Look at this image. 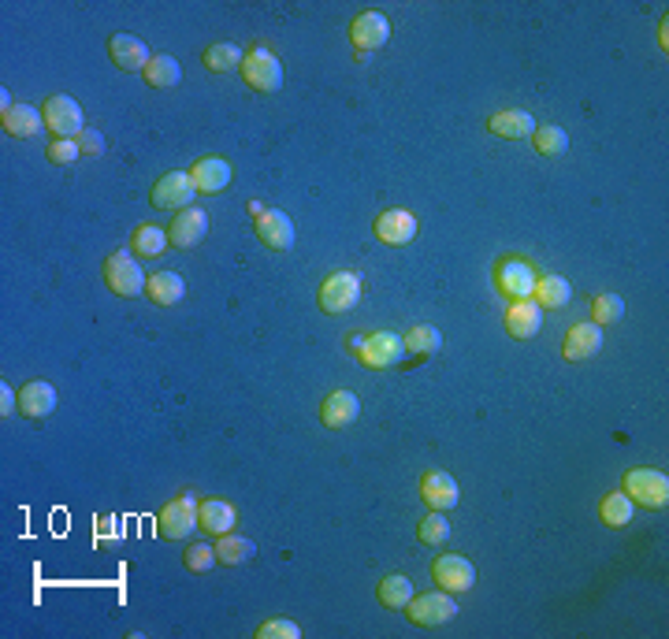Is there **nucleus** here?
I'll return each instance as SVG.
<instances>
[{"label": "nucleus", "instance_id": "nucleus-37", "mask_svg": "<svg viewBox=\"0 0 669 639\" xmlns=\"http://www.w3.org/2000/svg\"><path fill=\"white\" fill-rule=\"evenodd\" d=\"M417 539L424 547H443L446 539H450V524H446V517L439 509H432V513L417 524Z\"/></svg>", "mask_w": 669, "mask_h": 639}, {"label": "nucleus", "instance_id": "nucleus-30", "mask_svg": "<svg viewBox=\"0 0 669 639\" xmlns=\"http://www.w3.org/2000/svg\"><path fill=\"white\" fill-rule=\"evenodd\" d=\"M253 554H257V547H253L246 535L227 532L216 539V561L220 565H246V561H253Z\"/></svg>", "mask_w": 669, "mask_h": 639}, {"label": "nucleus", "instance_id": "nucleus-13", "mask_svg": "<svg viewBox=\"0 0 669 639\" xmlns=\"http://www.w3.org/2000/svg\"><path fill=\"white\" fill-rule=\"evenodd\" d=\"M417 487H420V498H424V506L439 509V513H446V509H454V506H458V498H461L458 480H454L450 472H443V469L424 472Z\"/></svg>", "mask_w": 669, "mask_h": 639}, {"label": "nucleus", "instance_id": "nucleus-22", "mask_svg": "<svg viewBox=\"0 0 669 639\" xmlns=\"http://www.w3.org/2000/svg\"><path fill=\"white\" fill-rule=\"evenodd\" d=\"M190 179H194L197 194H220L231 186V164L223 157H201L190 168Z\"/></svg>", "mask_w": 669, "mask_h": 639}, {"label": "nucleus", "instance_id": "nucleus-11", "mask_svg": "<svg viewBox=\"0 0 669 639\" xmlns=\"http://www.w3.org/2000/svg\"><path fill=\"white\" fill-rule=\"evenodd\" d=\"M432 580L435 587H443L450 595H461V591H469L476 584V569L469 558H461V554H439L432 561Z\"/></svg>", "mask_w": 669, "mask_h": 639}, {"label": "nucleus", "instance_id": "nucleus-24", "mask_svg": "<svg viewBox=\"0 0 669 639\" xmlns=\"http://www.w3.org/2000/svg\"><path fill=\"white\" fill-rule=\"evenodd\" d=\"M487 131L517 142V138H532L536 119H532V112H525V108H502V112H495V116L487 119Z\"/></svg>", "mask_w": 669, "mask_h": 639}, {"label": "nucleus", "instance_id": "nucleus-19", "mask_svg": "<svg viewBox=\"0 0 669 639\" xmlns=\"http://www.w3.org/2000/svg\"><path fill=\"white\" fill-rule=\"evenodd\" d=\"M539 331H543V309H539L536 301L532 298L510 301V309H506V335L510 339H536Z\"/></svg>", "mask_w": 669, "mask_h": 639}, {"label": "nucleus", "instance_id": "nucleus-15", "mask_svg": "<svg viewBox=\"0 0 669 639\" xmlns=\"http://www.w3.org/2000/svg\"><path fill=\"white\" fill-rule=\"evenodd\" d=\"M205 235H209V216H205V209H197V205L175 212V220L168 227V242L175 249H194Z\"/></svg>", "mask_w": 669, "mask_h": 639}, {"label": "nucleus", "instance_id": "nucleus-40", "mask_svg": "<svg viewBox=\"0 0 669 639\" xmlns=\"http://www.w3.org/2000/svg\"><path fill=\"white\" fill-rule=\"evenodd\" d=\"M257 636L261 639H302V628L294 625L290 617H272V621H264L257 628Z\"/></svg>", "mask_w": 669, "mask_h": 639}, {"label": "nucleus", "instance_id": "nucleus-3", "mask_svg": "<svg viewBox=\"0 0 669 639\" xmlns=\"http://www.w3.org/2000/svg\"><path fill=\"white\" fill-rule=\"evenodd\" d=\"M491 279H495V290H499L502 298L525 301V298H532V290H536L539 272L525 261V257L506 253V257H499V261H495V272H491Z\"/></svg>", "mask_w": 669, "mask_h": 639}, {"label": "nucleus", "instance_id": "nucleus-42", "mask_svg": "<svg viewBox=\"0 0 669 639\" xmlns=\"http://www.w3.org/2000/svg\"><path fill=\"white\" fill-rule=\"evenodd\" d=\"M15 409H19V394H12L8 391V383H4V387H0V413L8 417V413H15Z\"/></svg>", "mask_w": 669, "mask_h": 639}, {"label": "nucleus", "instance_id": "nucleus-10", "mask_svg": "<svg viewBox=\"0 0 669 639\" xmlns=\"http://www.w3.org/2000/svg\"><path fill=\"white\" fill-rule=\"evenodd\" d=\"M41 116H45V127H49L56 138H79V134L86 131L82 105L75 97H67V93H53V97L41 105Z\"/></svg>", "mask_w": 669, "mask_h": 639}, {"label": "nucleus", "instance_id": "nucleus-34", "mask_svg": "<svg viewBox=\"0 0 669 639\" xmlns=\"http://www.w3.org/2000/svg\"><path fill=\"white\" fill-rule=\"evenodd\" d=\"M532 149H536L539 157H562L565 149H569V134H565L562 127H554V123L536 127V131H532Z\"/></svg>", "mask_w": 669, "mask_h": 639}, {"label": "nucleus", "instance_id": "nucleus-36", "mask_svg": "<svg viewBox=\"0 0 669 639\" xmlns=\"http://www.w3.org/2000/svg\"><path fill=\"white\" fill-rule=\"evenodd\" d=\"M632 502L629 495H621V491H614V495H606L603 502H599V517H603L606 528H625V524L632 521Z\"/></svg>", "mask_w": 669, "mask_h": 639}, {"label": "nucleus", "instance_id": "nucleus-26", "mask_svg": "<svg viewBox=\"0 0 669 639\" xmlns=\"http://www.w3.org/2000/svg\"><path fill=\"white\" fill-rule=\"evenodd\" d=\"M145 298L153 301V305H160V309H168V305H179V301L186 298L183 275H175V272H153L149 279H145Z\"/></svg>", "mask_w": 669, "mask_h": 639}, {"label": "nucleus", "instance_id": "nucleus-29", "mask_svg": "<svg viewBox=\"0 0 669 639\" xmlns=\"http://www.w3.org/2000/svg\"><path fill=\"white\" fill-rule=\"evenodd\" d=\"M142 79L149 90H171L175 82L183 79V67H179V60L168 53H153V60L145 64Z\"/></svg>", "mask_w": 669, "mask_h": 639}, {"label": "nucleus", "instance_id": "nucleus-21", "mask_svg": "<svg viewBox=\"0 0 669 639\" xmlns=\"http://www.w3.org/2000/svg\"><path fill=\"white\" fill-rule=\"evenodd\" d=\"M361 413V402H357V394L350 391H331L324 402H320V420H324V428L331 431H342L350 428Z\"/></svg>", "mask_w": 669, "mask_h": 639}, {"label": "nucleus", "instance_id": "nucleus-41", "mask_svg": "<svg viewBox=\"0 0 669 639\" xmlns=\"http://www.w3.org/2000/svg\"><path fill=\"white\" fill-rule=\"evenodd\" d=\"M75 142H79L82 157H101V153H105V134L93 131V127H86V131H82Z\"/></svg>", "mask_w": 669, "mask_h": 639}, {"label": "nucleus", "instance_id": "nucleus-1", "mask_svg": "<svg viewBox=\"0 0 669 639\" xmlns=\"http://www.w3.org/2000/svg\"><path fill=\"white\" fill-rule=\"evenodd\" d=\"M346 346H350V353H354L361 365L376 368V372L398 365V361H402V353H406V346H402V335H394V331L350 335V339H346Z\"/></svg>", "mask_w": 669, "mask_h": 639}, {"label": "nucleus", "instance_id": "nucleus-35", "mask_svg": "<svg viewBox=\"0 0 669 639\" xmlns=\"http://www.w3.org/2000/svg\"><path fill=\"white\" fill-rule=\"evenodd\" d=\"M625 316V298L621 294H610V290H603V294H595L591 298V324H617Z\"/></svg>", "mask_w": 669, "mask_h": 639}, {"label": "nucleus", "instance_id": "nucleus-12", "mask_svg": "<svg viewBox=\"0 0 669 639\" xmlns=\"http://www.w3.org/2000/svg\"><path fill=\"white\" fill-rule=\"evenodd\" d=\"M253 231L261 238L268 249H276V253H287L294 246V223L283 209H264L261 216H253Z\"/></svg>", "mask_w": 669, "mask_h": 639}, {"label": "nucleus", "instance_id": "nucleus-27", "mask_svg": "<svg viewBox=\"0 0 669 639\" xmlns=\"http://www.w3.org/2000/svg\"><path fill=\"white\" fill-rule=\"evenodd\" d=\"M532 301H536L543 313H554V309H565L573 301V287L565 283L562 275H539L536 290H532Z\"/></svg>", "mask_w": 669, "mask_h": 639}, {"label": "nucleus", "instance_id": "nucleus-14", "mask_svg": "<svg viewBox=\"0 0 669 639\" xmlns=\"http://www.w3.org/2000/svg\"><path fill=\"white\" fill-rule=\"evenodd\" d=\"M372 235L380 238L383 246H409L417 238V220L406 209H383L372 223Z\"/></svg>", "mask_w": 669, "mask_h": 639}, {"label": "nucleus", "instance_id": "nucleus-18", "mask_svg": "<svg viewBox=\"0 0 669 639\" xmlns=\"http://www.w3.org/2000/svg\"><path fill=\"white\" fill-rule=\"evenodd\" d=\"M108 56H112V64L119 71H145V64L153 60L149 45L142 38H134V34H112L108 38Z\"/></svg>", "mask_w": 669, "mask_h": 639}, {"label": "nucleus", "instance_id": "nucleus-20", "mask_svg": "<svg viewBox=\"0 0 669 639\" xmlns=\"http://www.w3.org/2000/svg\"><path fill=\"white\" fill-rule=\"evenodd\" d=\"M197 528L205 535H227L235 528V506L227 498H201L197 502Z\"/></svg>", "mask_w": 669, "mask_h": 639}, {"label": "nucleus", "instance_id": "nucleus-5", "mask_svg": "<svg viewBox=\"0 0 669 639\" xmlns=\"http://www.w3.org/2000/svg\"><path fill=\"white\" fill-rule=\"evenodd\" d=\"M238 71H242V82L257 93L283 90V64H279V56L272 53V49H264V45H257V49H250V53L242 56V67H238Z\"/></svg>", "mask_w": 669, "mask_h": 639}, {"label": "nucleus", "instance_id": "nucleus-7", "mask_svg": "<svg viewBox=\"0 0 669 639\" xmlns=\"http://www.w3.org/2000/svg\"><path fill=\"white\" fill-rule=\"evenodd\" d=\"M197 528V498L186 491V495H175L171 502H164L157 513V535L160 539H186V535Z\"/></svg>", "mask_w": 669, "mask_h": 639}, {"label": "nucleus", "instance_id": "nucleus-38", "mask_svg": "<svg viewBox=\"0 0 669 639\" xmlns=\"http://www.w3.org/2000/svg\"><path fill=\"white\" fill-rule=\"evenodd\" d=\"M183 565H186V573H209V569L220 565V561H216V547H209V543H194V547L183 554Z\"/></svg>", "mask_w": 669, "mask_h": 639}, {"label": "nucleus", "instance_id": "nucleus-16", "mask_svg": "<svg viewBox=\"0 0 669 639\" xmlns=\"http://www.w3.org/2000/svg\"><path fill=\"white\" fill-rule=\"evenodd\" d=\"M387 38H391V23H387V15H380V12L354 15V23H350V41H354L357 53H372V49L387 45Z\"/></svg>", "mask_w": 669, "mask_h": 639}, {"label": "nucleus", "instance_id": "nucleus-28", "mask_svg": "<svg viewBox=\"0 0 669 639\" xmlns=\"http://www.w3.org/2000/svg\"><path fill=\"white\" fill-rule=\"evenodd\" d=\"M168 227H157V223H138L131 235V253L142 257V261H157L160 253L168 249Z\"/></svg>", "mask_w": 669, "mask_h": 639}, {"label": "nucleus", "instance_id": "nucleus-6", "mask_svg": "<svg viewBox=\"0 0 669 639\" xmlns=\"http://www.w3.org/2000/svg\"><path fill=\"white\" fill-rule=\"evenodd\" d=\"M316 301H320V309L328 316H339V313H350L357 301H361V275L357 272H331L320 290H316Z\"/></svg>", "mask_w": 669, "mask_h": 639}, {"label": "nucleus", "instance_id": "nucleus-33", "mask_svg": "<svg viewBox=\"0 0 669 639\" xmlns=\"http://www.w3.org/2000/svg\"><path fill=\"white\" fill-rule=\"evenodd\" d=\"M402 346H406L409 353H417V357H428V353L443 350V335H439L432 324H413L406 335H402Z\"/></svg>", "mask_w": 669, "mask_h": 639}, {"label": "nucleus", "instance_id": "nucleus-9", "mask_svg": "<svg viewBox=\"0 0 669 639\" xmlns=\"http://www.w3.org/2000/svg\"><path fill=\"white\" fill-rule=\"evenodd\" d=\"M197 197V186L190 179V171H164L153 190H149V205L153 209H190V201Z\"/></svg>", "mask_w": 669, "mask_h": 639}, {"label": "nucleus", "instance_id": "nucleus-25", "mask_svg": "<svg viewBox=\"0 0 669 639\" xmlns=\"http://www.w3.org/2000/svg\"><path fill=\"white\" fill-rule=\"evenodd\" d=\"M0 127H4V134H8V138L27 142V138H38V134H41V127H45V116H41L38 108H30V105H15V108H8V112L0 116Z\"/></svg>", "mask_w": 669, "mask_h": 639}, {"label": "nucleus", "instance_id": "nucleus-8", "mask_svg": "<svg viewBox=\"0 0 669 639\" xmlns=\"http://www.w3.org/2000/svg\"><path fill=\"white\" fill-rule=\"evenodd\" d=\"M406 617L417 628H435L446 625L450 617H458V599L450 591H424L406 602Z\"/></svg>", "mask_w": 669, "mask_h": 639}, {"label": "nucleus", "instance_id": "nucleus-2", "mask_svg": "<svg viewBox=\"0 0 669 639\" xmlns=\"http://www.w3.org/2000/svg\"><path fill=\"white\" fill-rule=\"evenodd\" d=\"M621 495H629L632 506L666 509L669 506V480L658 469H629L621 476Z\"/></svg>", "mask_w": 669, "mask_h": 639}, {"label": "nucleus", "instance_id": "nucleus-4", "mask_svg": "<svg viewBox=\"0 0 669 639\" xmlns=\"http://www.w3.org/2000/svg\"><path fill=\"white\" fill-rule=\"evenodd\" d=\"M101 275H105V287L112 290L116 298H138V294H145V279H149V275L142 272V264L134 261V253H127V249L108 253Z\"/></svg>", "mask_w": 669, "mask_h": 639}, {"label": "nucleus", "instance_id": "nucleus-23", "mask_svg": "<svg viewBox=\"0 0 669 639\" xmlns=\"http://www.w3.org/2000/svg\"><path fill=\"white\" fill-rule=\"evenodd\" d=\"M53 409H56L53 383H45V379H30V383H23V391H19V413H23V417L45 420Z\"/></svg>", "mask_w": 669, "mask_h": 639}, {"label": "nucleus", "instance_id": "nucleus-39", "mask_svg": "<svg viewBox=\"0 0 669 639\" xmlns=\"http://www.w3.org/2000/svg\"><path fill=\"white\" fill-rule=\"evenodd\" d=\"M82 157V149L75 138H56V142L45 145V160L56 164V168H67V164H75Z\"/></svg>", "mask_w": 669, "mask_h": 639}, {"label": "nucleus", "instance_id": "nucleus-31", "mask_svg": "<svg viewBox=\"0 0 669 639\" xmlns=\"http://www.w3.org/2000/svg\"><path fill=\"white\" fill-rule=\"evenodd\" d=\"M376 595H380V606H387V610H406V602L413 599L417 591H413V584H409V576L394 573V576H383Z\"/></svg>", "mask_w": 669, "mask_h": 639}, {"label": "nucleus", "instance_id": "nucleus-17", "mask_svg": "<svg viewBox=\"0 0 669 639\" xmlns=\"http://www.w3.org/2000/svg\"><path fill=\"white\" fill-rule=\"evenodd\" d=\"M603 350V327L599 324H573L562 339V357L565 361H588Z\"/></svg>", "mask_w": 669, "mask_h": 639}, {"label": "nucleus", "instance_id": "nucleus-32", "mask_svg": "<svg viewBox=\"0 0 669 639\" xmlns=\"http://www.w3.org/2000/svg\"><path fill=\"white\" fill-rule=\"evenodd\" d=\"M201 64L216 71V75H227V71H235L242 67V49H238L235 41H220V45H209L205 53H201Z\"/></svg>", "mask_w": 669, "mask_h": 639}]
</instances>
